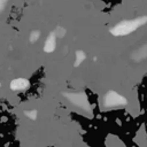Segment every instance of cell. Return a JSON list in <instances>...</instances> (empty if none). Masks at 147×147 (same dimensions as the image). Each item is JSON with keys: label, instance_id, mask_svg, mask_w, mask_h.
<instances>
[{"label": "cell", "instance_id": "cell-1", "mask_svg": "<svg viewBox=\"0 0 147 147\" xmlns=\"http://www.w3.org/2000/svg\"><path fill=\"white\" fill-rule=\"evenodd\" d=\"M145 22H147V17H139V18H136V20L121 22L119 24H117L113 29V33L114 34H126V33H130L133 30H136L138 26L142 25Z\"/></svg>", "mask_w": 147, "mask_h": 147}]
</instances>
